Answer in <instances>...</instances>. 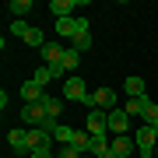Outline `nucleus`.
<instances>
[{"label":"nucleus","instance_id":"nucleus-1","mask_svg":"<svg viewBox=\"0 0 158 158\" xmlns=\"http://www.w3.org/2000/svg\"><path fill=\"white\" fill-rule=\"evenodd\" d=\"M134 141H137V155H141V158H155V155H158V134H155V127L144 123V127L134 134Z\"/></svg>","mask_w":158,"mask_h":158},{"label":"nucleus","instance_id":"nucleus-2","mask_svg":"<svg viewBox=\"0 0 158 158\" xmlns=\"http://www.w3.org/2000/svg\"><path fill=\"white\" fill-rule=\"evenodd\" d=\"M85 130H88L91 137H109V113H102V109H88Z\"/></svg>","mask_w":158,"mask_h":158},{"label":"nucleus","instance_id":"nucleus-3","mask_svg":"<svg viewBox=\"0 0 158 158\" xmlns=\"http://www.w3.org/2000/svg\"><path fill=\"white\" fill-rule=\"evenodd\" d=\"M63 98H77V102H88V109H91V95H88L85 81H81L77 74H70V77L63 81Z\"/></svg>","mask_w":158,"mask_h":158},{"label":"nucleus","instance_id":"nucleus-4","mask_svg":"<svg viewBox=\"0 0 158 158\" xmlns=\"http://www.w3.org/2000/svg\"><path fill=\"white\" fill-rule=\"evenodd\" d=\"M11 35H21V39L28 42V46H39V49L46 46L42 32H39V28H32V25H25V21H14V25H11Z\"/></svg>","mask_w":158,"mask_h":158},{"label":"nucleus","instance_id":"nucleus-5","mask_svg":"<svg viewBox=\"0 0 158 158\" xmlns=\"http://www.w3.org/2000/svg\"><path fill=\"white\" fill-rule=\"evenodd\" d=\"M91 109H102V113H113L116 106V91L113 88H98V91H91Z\"/></svg>","mask_w":158,"mask_h":158},{"label":"nucleus","instance_id":"nucleus-6","mask_svg":"<svg viewBox=\"0 0 158 158\" xmlns=\"http://www.w3.org/2000/svg\"><path fill=\"white\" fill-rule=\"evenodd\" d=\"M53 144V134L42 127H28V151H49Z\"/></svg>","mask_w":158,"mask_h":158},{"label":"nucleus","instance_id":"nucleus-7","mask_svg":"<svg viewBox=\"0 0 158 158\" xmlns=\"http://www.w3.org/2000/svg\"><path fill=\"white\" fill-rule=\"evenodd\" d=\"M109 148H113V155L116 158H134V151H137V141L134 137H109Z\"/></svg>","mask_w":158,"mask_h":158},{"label":"nucleus","instance_id":"nucleus-8","mask_svg":"<svg viewBox=\"0 0 158 158\" xmlns=\"http://www.w3.org/2000/svg\"><path fill=\"white\" fill-rule=\"evenodd\" d=\"M21 119H25V123H32V127H42L49 116H46V106H42V102H28V106L21 109Z\"/></svg>","mask_w":158,"mask_h":158},{"label":"nucleus","instance_id":"nucleus-9","mask_svg":"<svg viewBox=\"0 0 158 158\" xmlns=\"http://www.w3.org/2000/svg\"><path fill=\"white\" fill-rule=\"evenodd\" d=\"M127 130H130V116L123 109H113L109 113V137H123Z\"/></svg>","mask_w":158,"mask_h":158},{"label":"nucleus","instance_id":"nucleus-10","mask_svg":"<svg viewBox=\"0 0 158 158\" xmlns=\"http://www.w3.org/2000/svg\"><path fill=\"white\" fill-rule=\"evenodd\" d=\"M42 60H46V67H60V60H63V53H67V49H63V46L60 42H46L42 46Z\"/></svg>","mask_w":158,"mask_h":158},{"label":"nucleus","instance_id":"nucleus-11","mask_svg":"<svg viewBox=\"0 0 158 158\" xmlns=\"http://www.w3.org/2000/svg\"><path fill=\"white\" fill-rule=\"evenodd\" d=\"M77 63H81V53H77V49H67V53H63V60H60V67H53V74L63 77V74L77 70Z\"/></svg>","mask_w":158,"mask_h":158},{"label":"nucleus","instance_id":"nucleus-12","mask_svg":"<svg viewBox=\"0 0 158 158\" xmlns=\"http://www.w3.org/2000/svg\"><path fill=\"white\" fill-rule=\"evenodd\" d=\"M7 144H11L14 151H28V130H25V127H14L11 134H7Z\"/></svg>","mask_w":158,"mask_h":158},{"label":"nucleus","instance_id":"nucleus-13","mask_svg":"<svg viewBox=\"0 0 158 158\" xmlns=\"http://www.w3.org/2000/svg\"><path fill=\"white\" fill-rule=\"evenodd\" d=\"M21 98H25V106H28V102H42L46 91H42V85H35V81H25L21 85Z\"/></svg>","mask_w":158,"mask_h":158},{"label":"nucleus","instance_id":"nucleus-14","mask_svg":"<svg viewBox=\"0 0 158 158\" xmlns=\"http://www.w3.org/2000/svg\"><path fill=\"white\" fill-rule=\"evenodd\" d=\"M7 11L14 14V21H25V14L35 11V4H32V0H11V4H7Z\"/></svg>","mask_w":158,"mask_h":158},{"label":"nucleus","instance_id":"nucleus-15","mask_svg":"<svg viewBox=\"0 0 158 158\" xmlns=\"http://www.w3.org/2000/svg\"><path fill=\"white\" fill-rule=\"evenodd\" d=\"M77 4H81V0H49V11L56 14V18H70V11Z\"/></svg>","mask_w":158,"mask_h":158},{"label":"nucleus","instance_id":"nucleus-16","mask_svg":"<svg viewBox=\"0 0 158 158\" xmlns=\"http://www.w3.org/2000/svg\"><path fill=\"white\" fill-rule=\"evenodd\" d=\"M77 32V18H56V35L60 39H74Z\"/></svg>","mask_w":158,"mask_h":158},{"label":"nucleus","instance_id":"nucleus-17","mask_svg":"<svg viewBox=\"0 0 158 158\" xmlns=\"http://www.w3.org/2000/svg\"><path fill=\"white\" fill-rule=\"evenodd\" d=\"M144 88H148L144 77H127V81H123V91H127L130 98H144Z\"/></svg>","mask_w":158,"mask_h":158},{"label":"nucleus","instance_id":"nucleus-18","mask_svg":"<svg viewBox=\"0 0 158 158\" xmlns=\"http://www.w3.org/2000/svg\"><path fill=\"white\" fill-rule=\"evenodd\" d=\"M141 119H144L148 127H155V123H158V102H151L148 95H144V109H141Z\"/></svg>","mask_w":158,"mask_h":158},{"label":"nucleus","instance_id":"nucleus-19","mask_svg":"<svg viewBox=\"0 0 158 158\" xmlns=\"http://www.w3.org/2000/svg\"><path fill=\"white\" fill-rule=\"evenodd\" d=\"M42 106H46V116L60 123V109H63V102H60L56 95H46V98H42Z\"/></svg>","mask_w":158,"mask_h":158},{"label":"nucleus","instance_id":"nucleus-20","mask_svg":"<svg viewBox=\"0 0 158 158\" xmlns=\"http://www.w3.org/2000/svg\"><path fill=\"white\" fill-rule=\"evenodd\" d=\"M49 134H53V141H60V144H70L74 141V127H67V123H56Z\"/></svg>","mask_w":158,"mask_h":158},{"label":"nucleus","instance_id":"nucleus-21","mask_svg":"<svg viewBox=\"0 0 158 158\" xmlns=\"http://www.w3.org/2000/svg\"><path fill=\"white\" fill-rule=\"evenodd\" d=\"M53 77H56V74H53V67H35V77H32V81H35V85H42V88H46V85H49Z\"/></svg>","mask_w":158,"mask_h":158},{"label":"nucleus","instance_id":"nucleus-22","mask_svg":"<svg viewBox=\"0 0 158 158\" xmlns=\"http://www.w3.org/2000/svg\"><path fill=\"white\" fill-rule=\"evenodd\" d=\"M141 109H144V98H127L123 113H127V116H141Z\"/></svg>","mask_w":158,"mask_h":158},{"label":"nucleus","instance_id":"nucleus-23","mask_svg":"<svg viewBox=\"0 0 158 158\" xmlns=\"http://www.w3.org/2000/svg\"><path fill=\"white\" fill-rule=\"evenodd\" d=\"M85 151H77V148L74 144H63V151H60V158H81Z\"/></svg>","mask_w":158,"mask_h":158},{"label":"nucleus","instance_id":"nucleus-24","mask_svg":"<svg viewBox=\"0 0 158 158\" xmlns=\"http://www.w3.org/2000/svg\"><path fill=\"white\" fill-rule=\"evenodd\" d=\"M25 158H53V151H28Z\"/></svg>","mask_w":158,"mask_h":158},{"label":"nucleus","instance_id":"nucleus-25","mask_svg":"<svg viewBox=\"0 0 158 158\" xmlns=\"http://www.w3.org/2000/svg\"><path fill=\"white\" fill-rule=\"evenodd\" d=\"M81 158H95V155H81Z\"/></svg>","mask_w":158,"mask_h":158},{"label":"nucleus","instance_id":"nucleus-26","mask_svg":"<svg viewBox=\"0 0 158 158\" xmlns=\"http://www.w3.org/2000/svg\"><path fill=\"white\" fill-rule=\"evenodd\" d=\"M155 134H158V123H155Z\"/></svg>","mask_w":158,"mask_h":158},{"label":"nucleus","instance_id":"nucleus-27","mask_svg":"<svg viewBox=\"0 0 158 158\" xmlns=\"http://www.w3.org/2000/svg\"><path fill=\"white\" fill-rule=\"evenodd\" d=\"M53 158H60V155H53Z\"/></svg>","mask_w":158,"mask_h":158},{"label":"nucleus","instance_id":"nucleus-28","mask_svg":"<svg viewBox=\"0 0 158 158\" xmlns=\"http://www.w3.org/2000/svg\"><path fill=\"white\" fill-rule=\"evenodd\" d=\"M155 158H158V155H155Z\"/></svg>","mask_w":158,"mask_h":158}]
</instances>
